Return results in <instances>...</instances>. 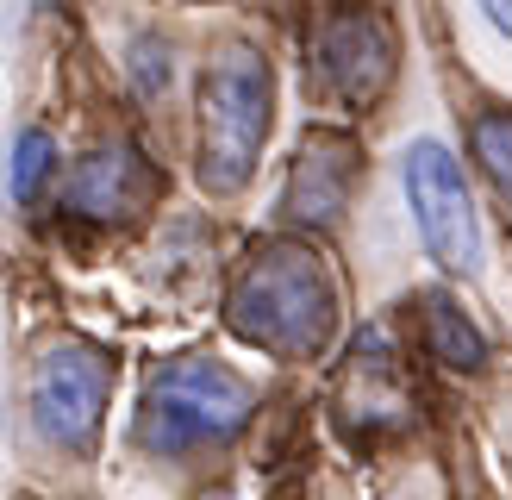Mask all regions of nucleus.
Returning a JSON list of instances; mask_svg holds the SVG:
<instances>
[{"instance_id": "nucleus-1", "label": "nucleus", "mask_w": 512, "mask_h": 500, "mask_svg": "<svg viewBox=\"0 0 512 500\" xmlns=\"http://www.w3.org/2000/svg\"><path fill=\"white\" fill-rule=\"evenodd\" d=\"M225 325L232 338L269 350V357H313L338 332V288L313 244L269 238L256 244L232 275L225 294Z\"/></svg>"}, {"instance_id": "nucleus-2", "label": "nucleus", "mask_w": 512, "mask_h": 500, "mask_svg": "<svg viewBox=\"0 0 512 500\" xmlns=\"http://www.w3.org/2000/svg\"><path fill=\"white\" fill-rule=\"evenodd\" d=\"M250 413H256V388L232 363H219V357H169L144 382L132 438L150 450V457H188V450L238 438Z\"/></svg>"}, {"instance_id": "nucleus-3", "label": "nucleus", "mask_w": 512, "mask_h": 500, "mask_svg": "<svg viewBox=\"0 0 512 500\" xmlns=\"http://www.w3.org/2000/svg\"><path fill=\"white\" fill-rule=\"evenodd\" d=\"M269 138V63L250 44L213 50L200 75V188L213 200L238 194Z\"/></svg>"}, {"instance_id": "nucleus-4", "label": "nucleus", "mask_w": 512, "mask_h": 500, "mask_svg": "<svg viewBox=\"0 0 512 500\" xmlns=\"http://www.w3.org/2000/svg\"><path fill=\"white\" fill-rule=\"evenodd\" d=\"M113 394V357L88 338H57L32 363V388H25V413L32 432L57 450H88L107 419Z\"/></svg>"}, {"instance_id": "nucleus-5", "label": "nucleus", "mask_w": 512, "mask_h": 500, "mask_svg": "<svg viewBox=\"0 0 512 500\" xmlns=\"http://www.w3.org/2000/svg\"><path fill=\"white\" fill-rule=\"evenodd\" d=\"M406 207H413V225L425 250L456 275H475L481 269V225H475V200L463 182V163L450 157L444 138H413L406 144Z\"/></svg>"}, {"instance_id": "nucleus-6", "label": "nucleus", "mask_w": 512, "mask_h": 500, "mask_svg": "<svg viewBox=\"0 0 512 500\" xmlns=\"http://www.w3.org/2000/svg\"><path fill=\"white\" fill-rule=\"evenodd\" d=\"M306 75H313V88L325 100H338V107H369L381 100V88L394 82V32L388 19L363 0H350V7H331L313 38H306Z\"/></svg>"}, {"instance_id": "nucleus-7", "label": "nucleus", "mask_w": 512, "mask_h": 500, "mask_svg": "<svg viewBox=\"0 0 512 500\" xmlns=\"http://www.w3.org/2000/svg\"><path fill=\"white\" fill-rule=\"evenodd\" d=\"M406 419H413V388L400 375V357L381 332H363L338 369V425L369 444V438L406 432Z\"/></svg>"}, {"instance_id": "nucleus-8", "label": "nucleus", "mask_w": 512, "mask_h": 500, "mask_svg": "<svg viewBox=\"0 0 512 500\" xmlns=\"http://www.w3.org/2000/svg\"><path fill=\"white\" fill-rule=\"evenodd\" d=\"M356 175H363V150H356L344 132H313L294 163H288V188H281V213L306 232H325L338 225L350 194H356Z\"/></svg>"}, {"instance_id": "nucleus-9", "label": "nucleus", "mask_w": 512, "mask_h": 500, "mask_svg": "<svg viewBox=\"0 0 512 500\" xmlns=\"http://www.w3.org/2000/svg\"><path fill=\"white\" fill-rule=\"evenodd\" d=\"M157 200V169L132 144H100L69 175V213L88 225H132Z\"/></svg>"}, {"instance_id": "nucleus-10", "label": "nucleus", "mask_w": 512, "mask_h": 500, "mask_svg": "<svg viewBox=\"0 0 512 500\" xmlns=\"http://www.w3.org/2000/svg\"><path fill=\"white\" fill-rule=\"evenodd\" d=\"M419 319H425V344L438 350L450 369H481L488 363V338L475 332V319L456 307L450 294H419Z\"/></svg>"}, {"instance_id": "nucleus-11", "label": "nucleus", "mask_w": 512, "mask_h": 500, "mask_svg": "<svg viewBox=\"0 0 512 500\" xmlns=\"http://www.w3.org/2000/svg\"><path fill=\"white\" fill-rule=\"evenodd\" d=\"M50 169H57V144H50L44 125H25V132L13 138V169H7L19 207H32V200H38V188L50 182Z\"/></svg>"}, {"instance_id": "nucleus-12", "label": "nucleus", "mask_w": 512, "mask_h": 500, "mask_svg": "<svg viewBox=\"0 0 512 500\" xmlns=\"http://www.w3.org/2000/svg\"><path fill=\"white\" fill-rule=\"evenodd\" d=\"M475 157H481L488 182L500 188L506 213H512V107H506V113H481V119H475Z\"/></svg>"}, {"instance_id": "nucleus-13", "label": "nucleus", "mask_w": 512, "mask_h": 500, "mask_svg": "<svg viewBox=\"0 0 512 500\" xmlns=\"http://www.w3.org/2000/svg\"><path fill=\"white\" fill-rule=\"evenodd\" d=\"M132 69H138V82H144V88H169V50H163L157 38H138Z\"/></svg>"}, {"instance_id": "nucleus-14", "label": "nucleus", "mask_w": 512, "mask_h": 500, "mask_svg": "<svg viewBox=\"0 0 512 500\" xmlns=\"http://www.w3.org/2000/svg\"><path fill=\"white\" fill-rule=\"evenodd\" d=\"M481 13L494 19V32H500V38H512V0H481Z\"/></svg>"}]
</instances>
